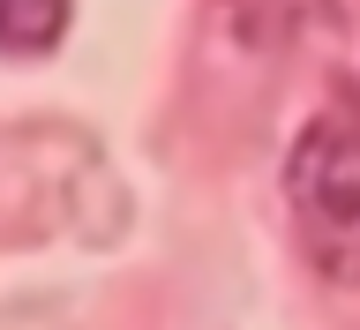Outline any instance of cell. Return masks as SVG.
<instances>
[{"label": "cell", "mask_w": 360, "mask_h": 330, "mask_svg": "<svg viewBox=\"0 0 360 330\" xmlns=\"http://www.w3.org/2000/svg\"><path fill=\"white\" fill-rule=\"evenodd\" d=\"M285 218L315 278L360 286V106L330 98L285 151Z\"/></svg>", "instance_id": "obj_1"}, {"label": "cell", "mask_w": 360, "mask_h": 330, "mask_svg": "<svg viewBox=\"0 0 360 330\" xmlns=\"http://www.w3.org/2000/svg\"><path fill=\"white\" fill-rule=\"evenodd\" d=\"M68 8L75 0H0V53H22L38 61L68 38Z\"/></svg>", "instance_id": "obj_2"}]
</instances>
